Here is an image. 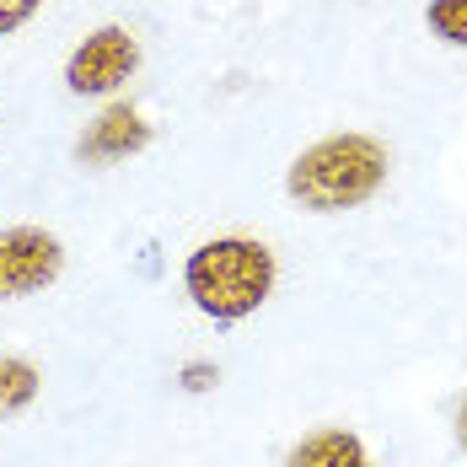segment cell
<instances>
[{"label":"cell","mask_w":467,"mask_h":467,"mask_svg":"<svg viewBox=\"0 0 467 467\" xmlns=\"http://www.w3.org/2000/svg\"><path fill=\"white\" fill-rule=\"evenodd\" d=\"M38 387H44V376H38L33 360H22V355H0V420H16L22 409H33Z\"/></svg>","instance_id":"7"},{"label":"cell","mask_w":467,"mask_h":467,"mask_svg":"<svg viewBox=\"0 0 467 467\" xmlns=\"http://www.w3.org/2000/svg\"><path fill=\"white\" fill-rule=\"evenodd\" d=\"M183 387H188V392H204V387H215V366H204V360L183 366Z\"/></svg>","instance_id":"10"},{"label":"cell","mask_w":467,"mask_h":467,"mask_svg":"<svg viewBox=\"0 0 467 467\" xmlns=\"http://www.w3.org/2000/svg\"><path fill=\"white\" fill-rule=\"evenodd\" d=\"M38 11H44V0H0V38L16 33L22 22H33Z\"/></svg>","instance_id":"9"},{"label":"cell","mask_w":467,"mask_h":467,"mask_svg":"<svg viewBox=\"0 0 467 467\" xmlns=\"http://www.w3.org/2000/svg\"><path fill=\"white\" fill-rule=\"evenodd\" d=\"M392 172V156L376 135L360 130H344V135H327V140L306 145L290 172H285V193L312 210V215H338V210H360L371 204L376 193L387 188Z\"/></svg>","instance_id":"1"},{"label":"cell","mask_w":467,"mask_h":467,"mask_svg":"<svg viewBox=\"0 0 467 467\" xmlns=\"http://www.w3.org/2000/svg\"><path fill=\"white\" fill-rule=\"evenodd\" d=\"M424 22L441 44L451 48H467V0H430L424 5Z\"/></svg>","instance_id":"8"},{"label":"cell","mask_w":467,"mask_h":467,"mask_svg":"<svg viewBox=\"0 0 467 467\" xmlns=\"http://www.w3.org/2000/svg\"><path fill=\"white\" fill-rule=\"evenodd\" d=\"M135 70H140V38L124 22H108L87 33L76 54L65 59V87L76 97H113Z\"/></svg>","instance_id":"3"},{"label":"cell","mask_w":467,"mask_h":467,"mask_svg":"<svg viewBox=\"0 0 467 467\" xmlns=\"http://www.w3.org/2000/svg\"><path fill=\"white\" fill-rule=\"evenodd\" d=\"M145 145H150V124H145V113L135 102H113V108H102L92 124H87V135L76 145V156L87 161V167H108V161H130V156H140Z\"/></svg>","instance_id":"5"},{"label":"cell","mask_w":467,"mask_h":467,"mask_svg":"<svg viewBox=\"0 0 467 467\" xmlns=\"http://www.w3.org/2000/svg\"><path fill=\"white\" fill-rule=\"evenodd\" d=\"M280 467H376V462H371V451H366V441H360L355 430L327 424V430L301 435V441L285 451Z\"/></svg>","instance_id":"6"},{"label":"cell","mask_w":467,"mask_h":467,"mask_svg":"<svg viewBox=\"0 0 467 467\" xmlns=\"http://www.w3.org/2000/svg\"><path fill=\"white\" fill-rule=\"evenodd\" d=\"M451 430H457V446L467 451V392H462V403H457V420H451Z\"/></svg>","instance_id":"11"},{"label":"cell","mask_w":467,"mask_h":467,"mask_svg":"<svg viewBox=\"0 0 467 467\" xmlns=\"http://www.w3.org/2000/svg\"><path fill=\"white\" fill-rule=\"evenodd\" d=\"M65 275V242L44 226H5L0 232V301L38 296Z\"/></svg>","instance_id":"4"},{"label":"cell","mask_w":467,"mask_h":467,"mask_svg":"<svg viewBox=\"0 0 467 467\" xmlns=\"http://www.w3.org/2000/svg\"><path fill=\"white\" fill-rule=\"evenodd\" d=\"M280 280L275 247L258 236H210L188 253L183 264V290L188 301L210 317V323H242L253 317Z\"/></svg>","instance_id":"2"}]
</instances>
